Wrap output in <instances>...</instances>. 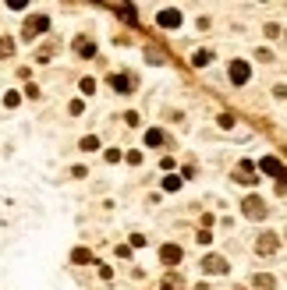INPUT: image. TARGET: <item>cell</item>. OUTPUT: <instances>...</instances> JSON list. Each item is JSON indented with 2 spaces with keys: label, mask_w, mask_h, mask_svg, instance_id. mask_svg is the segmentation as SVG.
<instances>
[{
  "label": "cell",
  "mask_w": 287,
  "mask_h": 290,
  "mask_svg": "<svg viewBox=\"0 0 287 290\" xmlns=\"http://www.w3.org/2000/svg\"><path fill=\"white\" fill-rule=\"evenodd\" d=\"M244 213H248V216H262L266 209H262V202H259V198H248V202H244Z\"/></svg>",
  "instance_id": "1"
},
{
  "label": "cell",
  "mask_w": 287,
  "mask_h": 290,
  "mask_svg": "<svg viewBox=\"0 0 287 290\" xmlns=\"http://www.w3.org/2000/svg\"><path fill=\"white\" fill-rule=\"evenodd\" d=\"M230 78H234V81H244V78H248V67H244L241 60H234V67H230Z\"/></svg>",
  "instance_id": "2"
},
{
  "label": "cell",
  "mask_w": 287,
  "mask_h": 290,
  "mask_svg": "<svg viewBox=\"0 0 287 290\" xmlns=\"http://www.w3.org/2000/svg\"><path fill=\"white\" fill-rule=\"evenodd\" d=\"M206 269H210V273H227V262L213 255V259H206Z\"/></svg>",
  "instance_id": "3"
},
{
  "label": "cell",
  "mask_w": 287,
  "mask_h": 290,
  "mask_svg": "<svg viewBox=\"0 0 287 290\" xmlns=\"http://www.w3.org/2000/svg\"><path fill=\"white\" fill-rule=\"evenodd\" d=\"M178 21H181L178 11H163V14H160V25H178Z\"/></svg>",
  "instance_id": "4"
},
{
  "label": "cell",
  "mask_w": 287,
  "mask_h": 290,
  "mask_svg": "<svg viewBox=\"0 0 287 290\" xmlns=\"http://www.w3.org/2000/svg\"><path fill=\"white\" fill-rule=\"evenodd\" d=\"M46 28V18H32L28 25H25V32H43Z\"/></svg>",
  "instance_id": "5"
},
{
  "label": "cell",
  "mask_w": 287,
  "mask_h": 290,
  "mask_svg": "<svg viewBox=\"0 0 287 290\" xmlns=\"http://www.w3.org/2000/svg\"><path fill=\"white\" fill-rule=\"evenodd\" d=\"M256 287L259 290H273V276H256Z\"/></svg>",
  "instance_id": "6"
},
{
  "label": "cell",
  "mask_w": 287,
  "mask_h": 290,
  "mask_svg": "<svg viewBox=\"0 0 287 290\" xmlns=\"http://www.w3.org/2000/svg\"><path fill=\"white\" fill-rule=\"evenodd\" d=\"M82 149H86V152H96V149H100V138H82Z\"/></svg>",
  "instance_id": "7"
},
{
  "label": "cell",
  "mask_w": 287,
  "mask_h": 290,
  "mask_svg": "<svg viewBox=\"0 0 287 290\" xmlns=\"http://www.w3.org/2000/svg\"><path fill=\"white\" fill-rule=\"evenodd\" d=\"M273 248H276L273 237H262V241H259V252H273Z\"/></svg>",
  "instance_id": "8"
},
{
  "label": "cell",
  "mask_w": 287,
  "mask_h": 290,
  "mask_svg": "<svg viewBox=\"0 0 287 290\" xmlns=\"http://www.w3.org/2000/svg\"><path fill=\"white\" fill-rule=\"evenodd\" d=\"M14 50V43H11V39H0V57H8Z\"/></svg>",
  "instance_id": "9"
},
{
  "label": "cell",
  "mask_w": 287,
  "mask_h": 290,
  "mask_svg": "<svg viewBox=\"0 0 287 290\" xmlns=\"http://www.w3.org/2000/svg\"><path fill=\"white\" fill-rule=\"evenodd\" d=\"M181 252H178V248H163V259H167V262H174Z\"/></svg>",
  "instance_id": "10"
},
{
  "label": "cell",
  "mask_w": 287,
  "mask_h": 290,
  "mask_svg": "<svg viewBox=\"0 0 287 290\" xmlns=\"http://www.w3.org/2000/svg\"><path fill=\"white\" fill-rule=\"evenodd\" d=\"M8 4H14V7H25V0H8Z\"/></svg>",
  "instance_id": "11"
}]
</instances>
